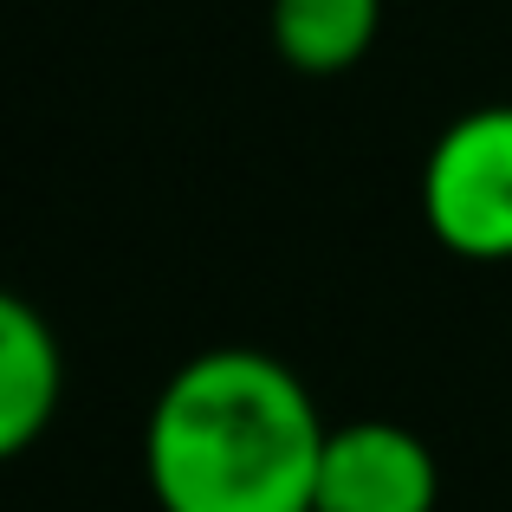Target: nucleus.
Instances as JSON below:
<instances>
[{
  "label": "nucleus",
  "mask_w": 512,
  "mask_h": 512,
  "mask_svg": "<svg viewBox=\"0 0 512 512\" xmlns=\"http://www.w3.org/2000/svg\"><path fill=\"white\" fill-rule=\"evenodd\" d=\"M422 221L454 260L512 266V104H474L428 143Z\"/></svg>",
  "instance_id": "obj_2"
},
{
  "label": "nucleus",
  "mask_w": 512,
  "mask_h": 512,
  "mask_svg": "<svg viewBox=\"0 0 512 512\" xmlns=\"http://www.w3.org/2000/svg\"><path fill=\"white\" fill-rule=\"evenodd\" d=\"M65 402V350L33 299L0 286V467L39 448Z\"/></svg>",
  "instance_id": "obj_4"
},
{
  "label": "nucleus",
  "mask_w": 512,
  "mask_h": 512,
  "mask_svg": "<svg viewBox=\"0 0 512 512\" xmlns=\"http://www.w3.org/2000/svg\"><path fill=\"white\" fill-rule=\"evenodd\" d=\"M273 52L305 78H338L370 59L383 33V0H273L266 7Z\"/></svg>",
  "instance_id": "obj_5"
},
{
  "label": "nucleus",
  "mask_w": 512,
  "mask_h": 512,
  "mask_svg": "<svg viewBox=\"0 0 512 512\" xmlns=\"http://www.w3.org/2000/svg\"><path fill=\"white\" fill-rule=\"evenodd\" d=\"M441 506V467L415 428L363 415L338 422L318 454L312 512H435Z\"/></svg>",
  "instance_id": "obj_3"
},
{
  "label": "nucleus",
  "mask_w": 512,
  "mask_h": 512,
  "mask_svg": "<svg viewBox=\"0 0 512 512\" xmlns=\"http://www.w3.org/2000/svg\"><path fill=\"white\" fill-rule=\"evenodd\" d=\"M331 422L292 363L214 344L175 363L143 415V480L163 512H312Z\"/></svg>",
  "instance_id": "obj_1"
}]
</instances>
